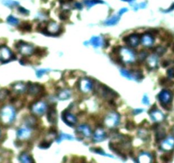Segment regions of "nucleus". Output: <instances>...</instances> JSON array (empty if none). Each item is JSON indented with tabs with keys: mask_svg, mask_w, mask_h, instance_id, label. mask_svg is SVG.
Instances as JSON below:
<instances>
[{
	"mask_svg": "<svg viewBox=\"0 0 174 163\" xmlns=\"http://www.w3.org/2000/svg\"><path fill=\"white\" fill-rule=\"evenodd\" d=\"M15 118V110L11 105H5L0 110V121L4 124H11Z\"/></svg>",
	"mask_w": 174,
	"mask_h": 163,
	"instance_id": "1",
	"label": "nucleus"
},
{
	"mask_svg": "<svg viewBox=\"0 0 174 163\" xmlns=\"http://www.w3.org/2000/svg\"><path fill=\"white\" fill-rule=\"evenodd\" d=\"M119 55L121 60L124 62V63H132L135 60V54L130 49L128 48H120L119 50Z\"/></svg>",
	"mask_w": 174,
	"mask_h": 163,
	"instance_id": "2",
	"label": "nucleus"
},
{
	"mask_svg": "<svg viewBox=\"0 0 174 163\" xmlns=\"http://www.w3.org/2000/svg\"><path fill=\"white\" fill-rule=\"evenodd\" d=\"M120 121V115L117 112H110L105 118V124L108 128H116Z\"/></svg>",
	"mask_w": 174,
	"mask_h": 163,
	"instance_id": "3",
	"label": "nucleus"
},
{
	"mask_svg": "<svg viewBox=\"0 0 174 163\" xmlns=\"http://www.w3.org/2000/svg\"><path fill=\"white\" fill-rule=\"evenodd\" d=\"M16 47L19 50V52L23 55H31L34 52V47L30 43H25V42H19L16 44Z\"/></svg>",
	"mask_w": 174,
	"mask_h": 163,
	"instance_id": "4",
	"label": "nucleus"
},
{
	"mask_svg": "<svg viewBox=\"0 0 174 163\" xmlns=\"http://www.w3.org/2000/svg\"><path fill=\"white\" fill-rule=\"evenodd\" d=\"M172 93L169 91V90H166L164 89L161 92L159 93L158 95V99L160 100V102L161 103V105L163 106H167V105H169L172 102Z\"/></svg>",
	"mask_w": 174,
	"mask_h": 163,
	"instance_id": "5",
	"label": "nucleus"
},
{
	"mask_svg": "<svg viewBox=\"0 0 174 163\" xmlns=\"http://www.w3.org/2000/svg\"><path fill=\"white\" fill-rule=\"evenodd\" d=\"M98 90H99V92H100V96H102L104 99H107V100L114 99L117 96V94L114 92L112 89H110V88H108V87L105 85L100 86V89H98Z\"/></svg>",
	"mask_w": 174,
	"mask_h": 163,
	"instance_id": "6",
	"label": "nucleus"
},
{
	"mask_svg": "<svg viewBox=\"0 0 174 163\" xmlns=\"http://www.w3.org/2000/svg\"><path fill=\"white\" fill-rule=\"evenodd\" d=\"M31 110L34 115L41 117L46 112L47 105L43 101H38V102L32 105L31 107Z\"/></svg>",
	"mask_w": 174,
	"mask_h": 163,
	"instance_id": "7",
	"label": "nucleus"
},
{
	"mask_svg": "<svg viewBox=\"0 0 174 163\" xmlns=\"http://www.w3.org/2000/svg\"><path fill=\"white\" fill-rule=\"evenodd\" d=\"M14 58V54L11 50L5 46L0 47V61L1 62H7L9 60Z\"/></svg>",
	"mask_w": 174,
	"mask_h": 163,
	"instance_id": "8",
	"label": "nucleus"
},
{
	"mask_svg": "<svg viewBox=\"0 0 174 163\" xmlns=\"http://www.w3.org/2000/svg\"><path fill=\"white\" fill-rule=\"evenodd\" d=\"M93 89V82L89 78H82L79 82V89L82 93H89Z\"/></svg>",
	"mask_w": 174,
	"mask_h": 163,
	"instance_id": "9",
	"label": "nucleus"
},
{
	"mask_svg": "<svg viewBox=\"0 0 174 163\" xmlns=\"http://www.w3.org/2000/svg\"><path fill=\"white\" fill-rule=\"evenodd\" d=\"M62 119L65 122V124L69 125V126H72L75 125L77 122V117L71 113L68 110H65L64 112L62 113Z\"/></svg>",
	"mask_w": 174,
	"mask_h": 163,
	"instance_id": "10",
	"label": "nucleus"
},
{
	"mask_svg": "<svg viewBox=\"0 0 174 163\" xmlns=\"http://www.w3.org/2000/svg\"><path fill=\"white\" fill-rule=\"evenodd\" d=\"M31 135H32V129L26 125L17 130V138L19 139H22V140L27 139L31 137Z\"/></svg>",
	"mask_w": 174,
	"mask_h": 163,
	"instance_id": "11",
	"label": "nucleus"
},
{
	"mask_svg": "<svg viewBox=\"0 0 174 163\" xmlns=\"http://www.w3.org/2000/svg\"><path fill=\"white\" fill-rule=\"evenodd\" d=\"M160 148L165 151H170L174 149V137H167L160 143Z\"/></svg>",
	"mask_w": 174,
	"mask_h": 163,
	"instance_id": "12",
	"label": "nucleus"
},
{
	"mask_svg": "<svg viewBox=\"0 0 174 163\" xmlns=\"http://www.w3.org/2000/svg\"><path fill=\"white\" fill-rule=\"evenodd\" d=\"M149 113L150 117H151V119H152L154 121H156V122H160V121H162L164 120V118H165L164 114L162 113L160 110H157L156 108L149 110Z\"/></svg>",
	"mask_w": 174,
	"mask_h": 163,
	"instance_id": "13",
	"label": "nucleus"
},
{
	"mask_svg": "<svg viewBox=\"0 0 174 163\" xmlns=\"http://www.w3.org/2000/svg\"><path fill=\"white\" fill-rule=\"evenodd\" d=\"M125 42L129 44L131 47H136L138 46V44L139 43V36L138 34H132L130 36H128L127 38H124Z\"/></svg>",
	"mask_w": 174,
	"mask_h": 163,
	"instance_id": "14",
	"label": "nucleus"
},
{
	"mask_svg": "<svg viewBox=\"0 0 174 163\" xmlns=\"http://www.w3.org/2000/svg\"><path fill=\"white\" fill-rule=\"evenodd\" d=\"M47 32L49 34H57L61 31L60 25L54 22H50L47 25Z\"/></svg>",
	"mask_w": 174,
	"mask_h": 163,
	"instance_id": "15",
	"label": "nucleus"
},
{
	"mask_svg": "<svg viewBox=\"0 0 174 163\" xmlns=\"http://www.w3.org/2000/svg\"><path fill=\"white\" fill-rule=\"evenodd\" d=\"M93 141L100 142L103 141L106 138V133L105 132L103 128H97L93 133Z\"/></svg>",
	"mask_w": 174,
	"mask_h": 163,
	"instance_id": "16",
	"label": "nucleus"
},
{
	"mask_svg": "<svg viewBox=\"0 0 174 163\" xmlns=\"http://www.w3.org/2000/svg\"><path fill=\"white\" fill-rule=\"evenodd\" d=\"M141 43L144 47H150L152 46L154 43V38L151 34L149 33H144L141 38Z\"/></svg>",
	"mask_w": 174,
	"mask_h": 163,
	"instance_id": "17",
	"label": "nucleus"
},
{
	"mask_svg": "<svg viewBox=\"0 0 174 163\" xmlns=\"http://www.w3.org/2000/svg\"><path fill=\"white\" fill-rule=\"evenodd\" d=\"M152 156L148 152H141L138 156L137 161L139 163H150L152 161Z\"/></svg>",
	"mask_w": 174,
	"mask_h": 163,
	"instance_id": "18",
	"label": "nucleus"
},
{
	"mask_svg": "<svg viewBox=\"0 0 174 163\" xmlns=\"http://www.w3.org/2000/svg\"><path fill=\"white\" fill-rule=\"evenodd\" d=\"M28 93L32 95H38L42 90V87L37 83H29L27 87Z\"/></svg>",
	"mask_w": 174,
	"mask_h": 163,
	"instance_id": "19",
	"label": "nucleus"
},
{
	"mask_svg": "<svg viewBox=\"0 0 174 163\" xmlns=\"http://www.w3.org/2000/svg\"><path fill=\"white\" fill-rule=\"evenodd\" d=\"M77 132H78L80 133H82L84 137L86 138H89L91 136V133H92V131L89 128L88 125L85 124H82L78 126V128H77Z\"/></svg>",
	"mask_w": 174,
	"mask_h": 163,
	"instance_id": "20",
	"label": "nucleus"
},
{
	"mask_svg": "<svg viewBox=\"0 0 174 163\" xmlns=\"http://www.w3.org/2000/svg\"><path fill=\"white\" fill-rule=\"evenodd\" d=\"M47 119H48V121H49L50 123H56L57 111L53 107H51L48 110V112H47Z\"/></svg>",
	"mask_w": 174,
	"mask_h": 163,
	"instance_id": "21",
	"label": "nucleus"
},
{
	"mask_svg": "<svg viewBox=\"0 0 174 163\" xmlns=\"http://www.w3.org/2000/svg\"><path fill=\"white\" fill-rule=\"evenodd\" d=\"M147 65L150 69H156L158 66V56L156 54H152L147 57Z\"/></svg>",
	"mask_w": 174,
	"mask_h": 163,
	"instance_id": "22",
	"label": "nucleus"
},
{
	"mask_svg": "<svg viewBox=\"0 0 174 163\" xmlns=\"http://www.w3.org/2000/svg\"><path fill=\"white\" fill-rule=\"evenodd\" d=\"M104 41L102 38L100 37H97V36H94L92 38L89 40V43L93 46L94 48H100L101 46H104Z\"/></svg>",
	"mask_w": 174,
	"mask_h": 163,
	"instance_id": "23",
	"label": "nucleus"
},
{
	"mask_svg": "<svg viewBox=\"0 0 174 163\" xmlns=\"http://www.w3.org/2000/svg\"><path fill=\"white\" fill-rule=\"evenodd\" d=\"M71 96V92L70 89H63L58 93V99L60 100H66L70 99Z\"/></svg>",
	"mask_w": 174,
	"mask_h": 163,
	"instance_id": "24",
	"label": "nucleus"
},
{
	"mask_svg": "<svg viewBox=\"0 0 174 163\" xmlns=\"http://www.w3.org/2000/svg\"><path fill=\"white\" fill-rule=\"evenodd\" d=\"M12 88L15 92L17 93H24L27 89V85L23 82H16L12 85Z\"/></svg>",
	"mask_w": 174,
	"mask_h": 163,
	"instance_id": "25",
	"label": "nucleus"
},
{
	"mask_svg": "<svg viewBox=\"0 0 174 163\" xmlns=\"http://www.w3.org/2000/svg\"><path fill=\"white\" fill-rule=\"evenodd\" d=\"M120 21V15H113L110 18H109L108 20H106L105 22V26H115Z\"/></svg>",
	"mask_w": 174,
	"mask_h": 163,
	"instance_id": "26",
	"label": "nucleus"
},
{
	"mask_svg": "<svg viewBox=\"0 0 174 163\" xmlns=\"http://www.w3.org/2000/svg\"><path fill=\"white\" fill-rule=\"evenodd\" d=\"M19 160H20V161H22L23 163H29L33 161V159L31 157V156L26 152L22 153L19 156Z\"/></svg>",
	"mask_w": 174,
	"mask_h": 163,
	"instance_id": "27",
	"label": "nucleus"
},
{
	"mask_svg": "<svg viewBox=\"0 0 174 163\" xmlns=\"http://www.w3.org/2000/svg\"><path fill=\"white\" fill-rule=\"evenodd\" d=\"M83 4H85L87 8H92L93 5L98 4H104L102 0H83Z\"/></svg>",
	"mask_w": 174,
	"mask_h": 163,
	"instance_id": "28",
	"label": "nucleus"
},
{
	"mask_svg": "<svg viewBox=\"0 0 174 163\" xmlns=\"http://www.w3.org/2000/svg\"><path fill=\"white\" fill-rule=\"evenodd\" d=\"M26 126H28L30 128H32V127H35L36 124H37V120H36L35 117H27L26 118Z\"/></svg>",
	"mask_w": 174,
	"mask_h": 163,
	"instance_id": "29",
	"label": "nucleus"
},
{
	"mask_svg": "<svg viewBox=\"0 0 174 163\" xmlns=\"http://www.w3.org/2000/svg\"><path fill=\"white\" fill-rule=\"evenodd\" d=\"M138 135L139 136V138H141L142 139H144V140H146V139H148V138H149V132L147 131L146 129H144V128L139 129Z\"/></svg>",
	"mask_w": 174,
	"mask_h": 163,
	"instance_id": "30",
	"label": "nucleus"
},
{
	"mask_svg": "<svg viewBox=\"0 0 174 163\" xmlns=\"http://www.w3.org/2000/svg\"><path fill=\"white\" fill-rule=\"evenodd\" d=\"M64 139H69V140H72V139H74V137L73 136H71L70 134H66V133H61V135L59 136V138L57 139V143H61L62 140H64Z\"/></svg>",
	"mask_w": 174,
	"mask_h": 163,
	"instance_id": "31",
	"label": "nucleus"
},
{
	"mask_svg": "<svg viewBox=\"0 0 174 163\" xmlns=\"http://www.w3.org/2000/svg\"><path fill=\"white\" fill-rule=\"evenodd\" d=\"M165 135H166V132H165L163 128H158L156 131V140L162 139L165 137Z\"/></svg>",
	"mask_w": 174,
	"mask_h": 163,
	"instance_id": "32",
	"label": "nucleus"
},
{
	"mask_svg": "<svg viewBox=\"0 0 174 163\" xmlns=\"http://www.w3.org/2000/svg\"><path fill=\"white\" fill-rule=\"evenodd\" d=\"M7 22L9 24H10L11 26H17L18 24H19L20 21L18 20L17 18L14 17L13 15H10V16L7 18Z\"/></svg>",
	"mask_w": 174,
	"mask_h": 163,
	"instance_id": "33",
	"label": "nucleus"
},
{
	"mask_svg": "<svg viewBox=\"0 0 174 163\" xmlns=\"http://www.w3.org/2000/svg\"><path fill=\"white\" fill-rule=\"evenodd\" d=\"M120 72H121V74L122 77L128 78V79H129V80H132V79H133L132 74L131 72H129V71H127V70L121 69V70H120Z\"/></svg>",
	"mask_w": 174,
	"mask_h": 163,
	"instance_id": "34",
	"label": "nucleus"
},
{
	"mask_svg": "<svg viewBox=\"0 0 174 163\" xmlns=\"http://www.w3.org/2000/svg\"><path fill=\"white\" fill-rule=\"evenodd\" d=\"M9 93H10V92L8 91L7 89H1L0 90V102L4 101V99L7 98Z\"/></svg>",
	"mask_w": 174,
	"mask_h": 163,
	"instance_id": "35",
	"label": "nucleus"
},
{
	"mask_svg": "<svg viewBox=\"0 0 174 163\" xmlns=\"http://www.w3.org/2000/svg\"><path fill=\"white\" fill-rule=\"evenodd\" d=\"M20 29L22 30V31H24V32H30L31 30H32V26L30 25L29 23H23L22 25H21L20 26Z\"/></svg>",
	"mask_w": 174,
	"mask_h": 163,
	"instance_id": "36",
	"label": "nucleus"
},
{
	"mask_svg": "<svg viewBox=\"0 0 174 163\" xmlns=\"http://www.w3.org/2000/svg\"><path fill=\"white\" fill-rule=\"evenodd\" d=\"M49 71H50L49 69H39V70H38V71H36V75H37V77L38 78H42L43 75Z\"/></svg>",
	"mask_w": 174,
	"mask_h": 163,
	"instance_id": "37",
	"label": "nucleus"
},
{
	"mask_svg": "<svg viewBox=\"0 0 174 163\" xmlns=\"http://www.w3.org/2000/svg\"><path fill=\"white\" fill-rule=\"evenodd\" d=\"M6 6L8 7H14V6H16V5H19V3L16 2V1H13V0H6V2H4V3Z\"/></svg>",
	"mask_w": 174,
	"mask_h": 163,
	"instance_id": "38",
	"label": "nucleus"
},
{
	"mask_svg": "<svg viewBox=\"0 0 174 163\" xmlns=\"http://www.w3.org/2000/svg\"><path fill=\"white\" fill-rule=\"evenodd\" d=\"M69 16H70V12L68 10H63L61 13V14H60V18H61V20H63V21L67 20Z\"/></svg>",
	"mask_w": 174,
	"mask_h": 163,
	"instance_id": "39",
	"label": "nucleus"
},
{
	"mask_svg": "<svg viewBox=\"0 0 174 163\" xmlns=\"http://www.w3.org/2000/svg\"><path fill=\"white\" fill-rule=\"evenodd\" d=\"M91 151L97 153V154H100V155H102V156H109V157H113V156H110V155H107V154H105V153L104 152L103 150H102V149H93V148H92V149H91Z\"/></svg>",
	"mask_w": 174,
	"mask_h": 163,
	"instance_id": "40",
	"label": "nucleus"
},
{
	"mask_svg": "<svg viewBox=\"0 0 174 163\" xmlns=\"http://www.w3.org/2000/svg\"><path fill=\"white\" fill-rule=\"evenodd\" d=\"M146 5H147V4H146L145 2L140 3V4L134 5V6H133V10H138L139 9H144V8L146 7Z\"/></svg>",
	"mask_w": 174,
	"mask_h": 163,
	"instance_id": "41",
	"label": "nucleus"
},
{
	"mask_svg": "<svg viewBox=\"0 0 174 163\" xmlns=\"http://www.w3.org/2000/svg\"><path fill=\"white\" fill-rule=\"evenodd\" d=\"M49 146H50V143L44 141V142H42L39 145H38V147L41 148V149H47V148H49Z\"/></svg>",
	"mask_w": 174,
	"mask_h": 163,
	"instance_id": "42",
	"label": "nucleus"
},
{
	"mask_svg": "<svg viewBox=\"0 0 174 163\" xmlns=\"http://www.w3.org/2000/svg\"><path fill=\"white\" fill-rule=\"evenodd\" d=\"M165 52H166V49L163 48V47H158L156 50V54H164Z\"/></svg>",
	"mask_w": 174,
	"mask_h": 163,
	"instance_id": "43",
	"label": "nucleus"
},
{
	"mask_svg": "<svg viewBox=\"0 0 174 163\" xmlns=\"http://www.w3.org/2000/svg\"><path fill=\"white\" fill-rule=\"evenodd\" d=\"M167 75L171 78H174V67H172L167 70Z\"/></svg>",
	"mask_w": 174,
	"mask_h": 163,
	"instance_id": "44",
	"label": "nucleus"
},
{
	"mask_svg": "<svg viewBox=\"0 0 174 163\" xmlns=\"http://www.w3.org/2000/svg\"><path fill=\"white\" fill-rule=\"evenodd\" d=\"M18 11H19V12H20L21 14H29V10H26L25 8H23V7L18 8Z\"/></svg>",
	"mask_w": 174,
	"mask_h": 163,
	"instance_id": "45",
	"label": "nucleus"
},
{
	"mask_svg": "<svg viewBox=\"0 0 174 163\" xmlns=\"http://www.w3.org/2000/svg\"><path fill=\"white\" fill-rule=\"evenodd\" d=\"M126 128L129 129V130H132V129L135 128V125L132 121H128L127 125H126Z\"/></svg>",
	"mask_w": 174,
	"mask_h": 163,
	"instance_id": "46",
	"label": "nucleus"
},
{
	"mask_svg": "<svg viewBox=\"0 0 174 163\" xmlns=\"http://www.w3.org/2000/svg\"><path fill=\"white\" fill-rule=\"evenodd\" d=\"M147 57H148V53L145 52V51H142V52L140 53V55H139V59L144 60L145 58H147Z\"/></svg>",
	"mask_w": 174,
	"mask_h": 163,
	"instance_id": "47",
	"label": "nucleus"
},
{
	"mask_svg": "<svg viewBox=\"0 0 174 163\" xmlns=\"http://www.w3.org/2000/svg\"><path fill=\"white\" fill-rule=\"evenodd\" d=\"M142 102L143 104H144V105H149V99L148 98V96L147 95H144L142 99Z\"/></svg>",
	"mask_w": 174,
	"mask_h": 163,
	"instance_id": "48",
	"label": "nucleus"
},
{
	"mask_svg": "<svg viewBox=\"0 0 174 163\" xmlns=\"http://www.w3.org/2000/svg\"><path fill=\"white\" fill-rule=\"evenodd\" d=\"M47 25H48V23H47L46 22H42V23L39 25V28H38V30L42 31L43 28H47Z\"/></svg>",
	"mask_w": 174,
	"mask_h": 163,
	"instance_id": "49",
	"label": "nucleus"
},
{
	"mask_svg": "<svg viewBox=\"0 0 174 163\" xmlns=\"http://www.w3.org/2000/svg\"><path fill=\"white\" fill-rule=\"evenodd\" d=\"M128 10L127 9V8H122L121 10H119V12H118V14H119V15L121 16V14H123L124 13H126V12H127Z\"/></svg>",
	"mask_w": 174,
	"mask_h": 163,
	"instance_id": "50",
	"label": "nucleus"
},
{
	"mask_svg": "<svg viewBox=\"0 0 174 163\" xmlns=\"http://www.w3.org/2000/svg\"><path fill=\"white\" fill-rule=\"evenodd\" d=\"M141 112H143L142 109H135V110L132 111V114L136 116V115H138V114L141 113Z\"/></svg>",
	"mask_w": 174,
	"mask_h": 163,
	"instance_id": "51",
	"label": "nucleus"
},
{
	"mask_svg": "<svg viewBox=\"0 0 174 163\" xmlns=\"http://www.w3.org/2000/svg\"><path fill=\"white\" fill-rule=\"evenodd\" d=\"M72 1H73V0H60L61 4H69V3H71V2H72Z\"/></svg>",
	"mask_w": 174,
	"mask_h": 163,
	"instance_id": "52",
	"label": "nucleus"
},
{
	"mask_svg": "<svg viewBox=\"0 0 174 163\" xmlns=\"http://www.w3.org/2000/svg\"><path fill=\"white\" fill-rule=\"evenodd\" d=\"M75 6H76V8L77 9H78V10H82V4H80V3H76L75 4Z\"/></svg>",
	"mask_w": 174,
	"mask_h": 163,
	"instance_id": "53",
	"label": "nucleus"
},
{
	"mask_svg": "<svg viewBox=\"0 0 174 163\" xmlns=\"http://www.w3.org/2000/svg\"><path fill=\"white\" fill-rule=\"evenodd\" d=\"M174 10V3L172 4V6H171L170 9H168V10H163L164 12H170V11L173 10Z\"/></svg>",
	"mask_w": 174,
	"mask_h": 163,
	"instance_id": "54",
	"label": "nucleus"
},
{
	"mask_svg": "<svg viewBox=\"0 0 174 163\" xmlns=\"http://www.w3.org/2000/svg\"><path fill=\"white\" fill-rule=\"evenodd\" d=\"M121 1H124V2H128V3H132L134 0H121Z\"/></svg>",
	"mask_w": 174,
	"mask_h": 163,
	"instance_id": "55",
	"label": "nucleus"
},
{
	"mask_svg": "<svg viewBox=\"0 0 174 163\" xmlns=\"http://www.w3.org/2000/svg\"><path fill=\"white\" fill-rule=\"evenodd\" d=\"M172 133H173V135H174V126H173V128H172Z\"/></svg>",
	"mask_w": 174,
	"mask_h": 163,
	"instance_id": "56",
	"label": "nucleus"
},
{
	"mask_svg": "<svg viewBox=\"0 0 174 163\" xmlns=\"http://www.w3.org/2000/svg\"><path fill=\"white\" fill-rule=\"evenodd\" d=\"M0 138H1V128H0Z\"/></svg>",
	"mask_w": 174,
	"mask_h": 163,
	"instance_id": "57",
	"label": "nucleus"
}]
</instances>
